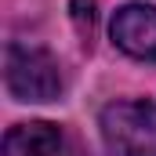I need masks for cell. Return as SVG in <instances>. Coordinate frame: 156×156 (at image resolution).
<instances>
[{"instance_id":"cell-2","label":"cell","mask_w":156,"mask_h":156,"mask_svg":"<svg viewBox=\"0 0 156 156\" xmlns=\"http://www.w3.org/2000/svg\"><path fill=\"white\" fill-rule=\"evenodd\" d=\"M102 138L120 156H156V102H113L102 109Z\"/></svg>"},{"instance_id":"cell-4","label":"cell","mask_w":156,"mask_h":156,"mask_svg":"<svg viewBox=\"0 0 156 156\" xmlns=\"http://www.w3.org/2000/svg\"><path fill=\"white\" fill-rule=\"evenodd\" d=\"M4 156H80V153L58 123L33 120V123H15L4 134Z\"/></svg>"},{"instance_id":"cell-5","label":"cell","mask_w":156,"mask_h":156,"mask_svg":"<svg viewBox=\"0 0 156 156\" xmlns=\"http://www.w3.org/2000/svg\"><path fill=\"white\" fill-rule=\"evenodd\" d=\"M69 7H73L76 26L91 37V26H94V0H69Z\"/></svg>"},{"instance_id":"cell-3","label":"cell","mask_w":156,"mask_h":156,"mask_svg":"<svg viewBox=\"0 0 156 156\" xmlns=\"http://www.w3.org/2000/svg\"><path fill=\"white\" fill-rule=\"evenodd\" d=\"M113 44L131 58L156 62V7L123 4L113 15Z\"/></svg>"},{"instance_id":"cell-1","label":"cell","mask_w":156,"mask_h":156,"mask_svg":"<svg viewBox=\"0 0 156 156\" xmlns=\"http://www.w3.org/2000/svg\"><path fill=\"white\" fill-rule=\"evenodd\" d=\"M4 87L15 102H55L66 87L62 66L51 51L29 44H7L4 51Z\"/></svg>"}]
</instances>
